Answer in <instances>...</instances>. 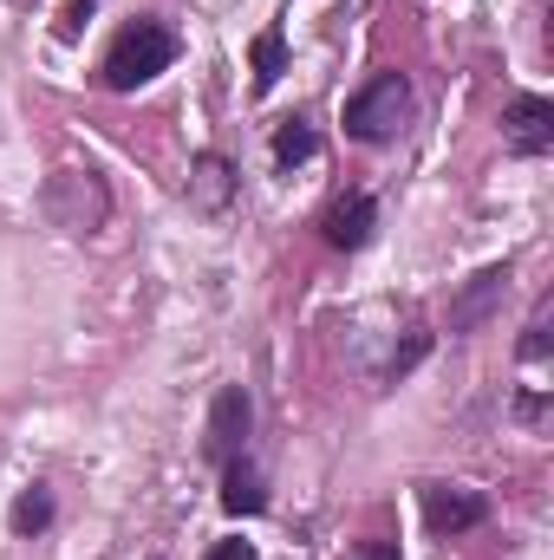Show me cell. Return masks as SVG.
I'll use <instances>...</instances> for the list:
<instances>
[{"instance_id":"277c9868","label":"cell","mask_w":554,"mask_h":560,"mask_svg":"<svg viewBox=\"0 0 554 560\" xmlns=\"http://www.w3.org/2000/svg\"><path fill=\"white\" fill-rule=\"evenodd\" d=\"M503 138L516 156H542L554 143V105L549 98H516L509 112H503Z\"/></svg>"},{"instance_id":"6da1fadb","label":"cell","mask_w":554,"mask_h":560,"mask_svg":"<svg viewBox=\"0 0 554 560\" xmlns=\"http://www.w3.org/2000/svg\"><path fill=\"white\" fill-rule=\"evenodd\" d=\"M170 59H176V33L157 26V20H138V26H125L118 46L105 52V85H112V92H138V85H150Z\"/></svg>"},{"instance_id":"9c48e42d","label":"cell","mask_w":554,"mask_h":560,"mask_svg":"<svg viewBox=\"0 0 554 560\" xmlns=\"http://www.w3.org/2000/svg\"><path fill=\"white\" fill-rule=\"evenodd\" d=\"M196 202H203V209H222V202H229V163H222V156H203V163H196Z\"/></svg>"},{"instance_id":"ba28073f","label":"cell","mask_w":554,"mask_h":560,"mask_svg":"<svg viewBox=\"0 0 554 560\" xmlns=\"http://www.w3.org/2000/svg\"><path fill=\"white\" fill-rule=\"evenodd\" d=\"M503 280H509V268H489V275H476V280H470V293H463V300L450 306V326H457V332H463V326H476V319H483V313L496 306Z\"/></svg>"},{"instance_id":"5bb4252c","label":"cell","mask_w":554,"mask_h":560,"mask_svg":"<svg viewBox=\"0 0 554 560\" xmlns=\"http://www.w3.org/2000/svg\"><path fill=\"white\" fill-rule=\"evenodd\" d=\"M346 560H399V541H359Z\"/></svg>"},{"instance_id":"52a82bcc","label":"cell","mask_w":554,"mask_h":560,"mask_svg":"<svg viewBox=\"0 0 554 560\" xmlns=\"http://www.w3.org/2000/svg\"><path fill=\"white\" fill-rule=\"evenodd\" d=\"M222 509H229V515H262V509H268V489H262V476H255L242 456H235L229 476H222Z\"/></svg>"},{"instance_id":"3957f363","label":"cell","mask_w":554,"mask_h":560,"mask_svg":"<svg viewBox=\"0 0 554 560\" xmlns=\"http://www.w3.org/2000/svg\"><path fill=\"white\" fill-rule=\"evenodd\" d=\"M489 515V502L476 495V489H450V482H430L424 489V522H430V535H463V528H476Z\"/></svg>"},{"instance_id":"7a4b0ae2","label":"cell","mask_w":554,"mask_h":560,"mask_svg":"<svg viewBox=\"0 0 554 560\" xmlns=\"http://www.w3.org/2000/svg\"><path fill=\"white\" fill-rule=\"evenodd\" d=\"M405 112H412V85H405L399 72H379L372 85H359V92L346 98V131L359 143H385L405 125Z\"/></svg>"},{"instance_id":"9a60e30c","label":"cell","mask_w":554,"mask_h":560,"mask_svg":"<svg viewBox=\"0 0 554 560\" xmlns=\"http://www.w3.org/2000/svg\"><path fill=\"white\" fill-rule=\"evenodd\" d=\"M203 560H255V548H249V541H216Z\"/></svg>"},{"instance_id":"8992f818","label":"cell","mask_w":554,"mask_h":560,"mask_svg":"<svg viewBox=\"0 0 554 560\" xmlns=\"http://www.w3.org/2000/svg\"><path fill=\"white\" fill-rule=\"evenodd\" d=\"M372 222H379L372 196H339V202L326 209V242H333V248H366V242H372Z\"/></svg>"},{"instance_id":"4fadbf2b","label":"cell","mask_w":554,"mask_h":560,"mask_svg":"<svg viewBox=\"0 0 554 560\" xmlns=\"http://www.w3.org/2000/svg\"><path fill=\"white\" fill-rule=\"evenodd\" d=\"M85 13H92V0H72L66 20H59V39H79V33H85Z\"/></svg>"},{"instance_id":"5b68a950","label":"cell","mask_w":554,"mask_h":560,"mask_svg":"<svg viewBox=\"0 0 554 560\" xmlns=\"http://www.w3.org/2000/svg\"><path fill=\"white\" fill-rule=\"evenodd\" d=\"M242 436H249V392L229 385V392L216 398V411H209V456L235 463V456H242Z\"/></svg>"},{"instance_id":"8fae6325","label":"cell","mask_w":554,"mask_h":560,"mask_svg":"<svg viewBox=\"0 0 554 560\" xmlns=\"http://www.w3.org/2000/svg\"><path fill=\"white\" fill-rule=\"evenodd\" d=\"M320 150V138L307 131V125H280V138H275V163H300V156H313Z\"/></svg>"},{"instance_id":"7c38bea8","label":"cell","mask_w":554,"mask_h":560,"mask_svg":"<svg viewBox=\"0 0 554 560\" xmlns=\"http://www.w3.org/2000/svg\"><path fill=\"white\" fill-rule=\"evenodd\" d=\"M46 515H53V502H46V495H26V502L13 509V528L33 535V528H46Z\"/></svg>"},{"instance_id":"30bf717a","label":"cell","mask_w":554,"mask_h":560,"mask_svg":"<svg viewBox=\"0 0 554 560\" xmlns=\"http://www.w3.org/2000/svg\"><path fill=\"white\" fill-rule=\"evenodd\" d=\"M280 72H287V39H280L275 26H268V33L255 39V85L268 92V85H275Z\"/></svg>"}]
</instances>
